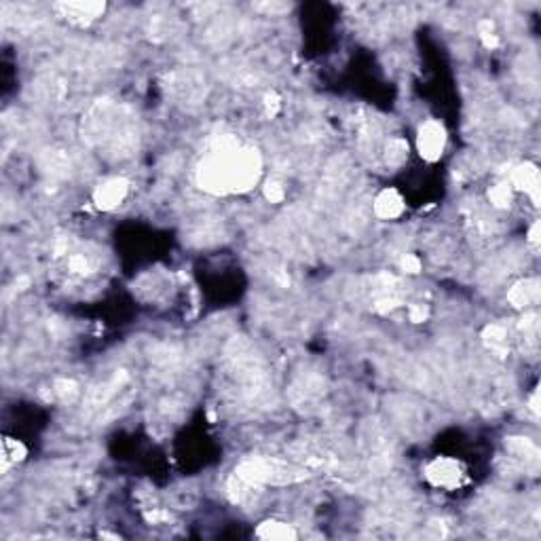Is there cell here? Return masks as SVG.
Here are the masks:
<instances>
[{"label": "cell", "instance_id": "10", "mask_svg": "<svg viewBox=\"0 0 541 541\" xmlns=\"http://www.w3.org/2000/svg\"><path fill=\"white\" fill-rule=\"evenodd\" d=\"M508 300L514 309H529L540 302V279H521L516 281L510 292Z\"/></svg>", "mask_w": 541, "mask_h": 541}, {"label": "cell", "instance_id": "16", "mask_svg": "<svg viewBox=\"0 0 541 541\" xmlns=\"http://www.w3.org/2000/svg\"><path fill=\"white\" fill-rule=\"evenodd\" d=\"M385 159L391 167H400L408 159V142L404 138H391L387 144Z\"/></svg>", "mask_w": 541, "mask_h": 541}, {"label": "cell", "instance_id": "18", "mask_svg": "<svg viewBox=\"0 0 541 541\" xmlns=\"http://www.w3.org/2000/svg\"><path fill=\"white\" fill-rule=\"evenodd\" d=\"M68 270L72 275L85 277V275H89L93 270V261L87 254H83V252H72L68 256Z\"/></svg>", "mask_w": 541, "mask_h": 541}, {"label": "cell", "instance_id": "21", "mask_svg": "<svg viewBox=\"0 0 541 541\" xmlns=\"http://www.w3.org/2000/svg\"><path fill=\"white\" fill-rule=\"evenodd\" d=\"M408 317H410L412 323H423V321H427V317H429L427 304H423V302L410 304V307H408Z\"/></svg>", "mask_w": 541, "mask_h": 541}, {"label": "cell", "instance_id": "13", "mask_svg": "<svg viewBox=\"0 0 541 541\" xmlns=\"http://www.w3.org/2000/svg\"><path fill=\"white\" fill-rule=\"evenodd\" d=\"M482 343L487 345V349H491L497 355H506L508 353V330L501 323H489L482 330Z\"/></svg>", "mask_w": 541, "mask_h": 541}, {"label": "cell", "instance_id": "25", "mask_svg": "<svg viewBox=\"0 0 541 541\" xmlns=\"http://www.w3.org/2000/svg\"><path fill=\"white\" fill-rule=\"evenodd\" d=\"M30 283H32V279L28 275H21L15 279V290H25V287H30Z\"/></svg>", "mask_w": 541, "mask_h": 541}, {"label": "cell", "instance_id": "22", "mask_svg": "<svg viewBox=\"0 0 541 541\" xmlns=\"http://www.w3.org/2000/svg\"><path fill=\"white\" fill-rule=\"evenodd\" d=\"M400 267L404 273H408V275H417V273H421V261H419V256H415V254H406L402 261H400Z\"/></svg>", "mask_w": 541, "mask_h": 541}, {"label": "cell", "instance_id": "7", "mask_svg": "<svg viewBox=\"0 0 541 541\" xmlns=\"http://www.w3.org/2000/svg\"><path fill=\"white\" fill-rule=\"evenodd\" d=\"M53 8L59 13V17L74 25H89L104 15L106 2H57Z\"/></svg>", "mask_w": 541, "mask_h": 541}, {"label": "cell", "instance_id": "6", "mask_svg": "<svg viewBox=\"0 0 541 541\" xmlns=\"http://www.w3.org/2000/svg\"><path fill=\"white\" fill-rule=\"evenodd\" d=\"M127 195H129V180L121 178V176H114V178H108L102 184L95 186L93 206L100 212H110V210L119 208L127 199Z\"/></svg>", "mask_w": 541, "mask_h": 541}, {"label": "cell", "instance_id": "5", "mask_svg": "<svg viewBox=\"0 0 541 541\" xmlns=\"http://www.w3.org/2000/svg\"><path fill=\"white\" fill-rule=\"evenodd\" d=\"M425 480L436 487V489H446V491H453V489H459L465 480V470L461 465V461L453 459V457H436L432 459L425 470Z\"/></svg>", "mask_w": 541, "mask_h": 541}, {"label": "cell", "instance_id": "24", "mask_svg": "<svg viewBox=\"0 0 541 541\" xmlns=\"http://www.w3.org/2000/svg\"><path fill=\"white\" fill-rule=\"evenodd\" d=\"M529 244L533 246V248H537L540 246V220H535L533 225H531V229H529Z\"/></svg>", "mask_w": 541, "mask_h": 541}, {"label": "cell", "instance_id": "2", "mask_svg": "<svg viewBox=\"0 0 541 541\" xmlns=\"http://www.w3.org/2000/svg\"><path fill=\"white\" fill-rule=\"evenodd\" d=\"M85 136L95 146H106L114 153L125 150V146L133 140V129L127 121V117L121 114V108L108 100L97 102L87 121H85Z\"/></svg>", "mask_w": 541, "mask_h": 541}, {"label": "cell", "instance_id": "19", "mask_svg": "<svg viewBox=\"0 0 541 541\" xmlns=\"http://www.w3.org/2000/svg\"><path fill=\"white\" fill-rule=\"evenodd\" d=\"M478 34H480V40L487 49H495L499 44V36L495 34V23L491 19H482L478 23Z\"/></svg>", "mask_w": 541, "mask_h": 541}, {"label": "cell", "instance_id": "1", "mask_svg": "<svg viewBox=\"0 0 541 541\" xmlns=\"http://www.w3.org/2000/svg\"><path fill=\"white\" fill-rule=\"evenodd\" d=\"M263 176V157L233 136H220L197 167V184L210 195L252 191Z\"/></svg>", "mask_w": 541, "mask_h": 541}, {"label": "cell", "instance_id": "9", "mask_svg": "<svg viewBox=\"0 0 541 541\" xmlns=\"http://www.w3.org/2000/svg\"><path fill=\"white\" fill-rule=\"evenodd\" d=\"M372 210H374V216L381 218V220H396V218H400V216L404 214L406 201H404V197L400 195V191H396V189H383V191L374 197Z\"/></svg>", "mask_w": 541, "mask_h": 541}, {"label": "cell", "instance_id": "17", "mask_svg": "<svg viewBox=\"0 0 541 541\" xmlns=\"http://www.w3.org/2000/svg\"><path fill=\"white\" fill-rule=\"evenodd\" d=\"M53 393L61 400V402H74L81 393L78 383L72 379H57L53 383Z\"/></svg>", "mask_w": 541, "mask_h": 541}, {"label": "cell", "instance_id": "12", "mask_svg": "<svg viewBox=\"0 0 541 541\" xmlns=\"http://www.w3.org/2000/svg\"><path fill=\"white\" fill-rule=\"evenodd\" d=\"M0 455H2V472H6L11 465H17V463H21L28 457V446L21 440H17V438L4 436L2 438Z\"/></svg>", "mask_w": 541, "mask_h": 541}, {"label": "cell", "instance_id": "15", "mask_svg": "<svg viewBox=\"0 0 541 541\" xmlns=\"http://www.w3.org/2000/svg\"><path fill=\"white\" fill-rule=\"evenodd\" d=\"M489 201L497 210H508L512 206V201H514V189L510 186V182H499V184L491 186Z\"/></svg>", "mask_w": 541, "mask_h": 541}, {"label": "cell", "instance_id": "20", "mask_svg": "<svg viewBox=\"0 0 541 541\" xmlns=\"http://www.w3.org/2000/svg\"><path fill=\"white\" fill-rule=\"evenodd\" d=\"M283 197H285V189H283L281 182L269 180V182L265 184V199H267L269 203H281Z\"/></svg>", "mask_w": 541, "mask_h": 541}, {"label": "cell", "instance_id": "11", "mask_svg": "<svg viewBox=\"0 0 541 541\" xmlns=\"http://www.w3.org/2000/svg\"><path fill=\"white\" fill-rule=\"evenodd\" d=\"M254 535L258 540L265 541H294L298 537L296 529L287 523H281V521H263L256 527Z\"/></svg>", "mask_w": 541, "mask_h": 541}, {"label": "cell", "instance_id": "3", "mask_svg": "<svg viewBox=\"0 0 541 541\" xmlns=\"http://www.w3.org/2000/svg\"><path fill=\"white\" fill-rule=\"evenodd\" d=\"M239 480L248 482L250 487L263 491L267 484H292L300 482L309 476V472L300 465L270 459V457H248L237 468L235 474Z\"/></svg>", "mask_w": 541, "mask_h": 541}, {"label": "cell", "instance_id": "14", "mask_svg": "<svg viewBox=\"0 0 541 541\" xmlns=\"http://www.w3.org/2000/svg\"><path fill=\"white\" fill-rule=\"evenodd\" d=\"M506 446L516 457H523L525 463H537V459H540V448L529 438H508Z\"/></svg>", "mask_w": 541, "mask_h": 541}, {"label": "cell", "instance_id": "4", "mask_svg": "<svg viewBox=\"0 0 541 541\" xmlns=\"http://www.w3.org/2000/svg\"><path fill=\"white\" fill-rule=\"evenodd\" d=\"M446 142H448L446 127L438 119H427L419 125L417 150H419L421 159H425L427 163H436L442 159V155L446 150Z\"/></svg>", "mask_w": 541, "mask_h": 541}, {"label": "cell", "instance_id": "8", "mask_svg": "<svg viewBox=\"0 0 541 541\" xmlns=\"http://www.w3.org/2000/svg\"><path fill=\"white\" fill-rule=\"evenodd\" d=\"M510 186L514 191H523L533 206H540L541 201V180H540V170L535 163H521L512 170L510 176Z\"/></svg>", "mask_w": 541, "mask_h": 541}, {"label": "cell", "instance_id": "23", "mask_svg": "<svg viewBox=\"0 0 541 541\" xmlns=\"http://www.w3.org/2000/svg\"><path fill=\"white\" fill-rule=\"evenodd\" d=\"M265 110H267V114H269L270 119L277 117V112L281 110V97L277 93L270 91V93L265 95Z\"/></svg>", "mask_w": 541, "mask_h": 541}, {"label": "cell", "instance_id": "26", "mask_svg": "<svg viewBox=\"0 0 541 541\" xmlns=\"http://www.w3.org/2000/svg\"><path fill=\"white\" fill-rule=\"evenodd\" d=\"M531 410L535 415H540V389H535L533 396H531Z\"/></svg>", "mask_w": 541, "mask_h": 541}]
</instances>
